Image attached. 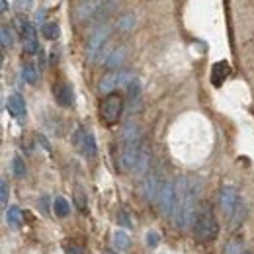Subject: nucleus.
Returning a JSON list of instances; mask_svg holds the SVG:
<instances>
[{
	"label": "nucleus",
	"mask_w": 254,
	"mask_h": 254,
	"mask_svg": "<svg viewBox=\"0 0 254 254\" xmlns=\"http://www.w3.org/2000/svg\"><path fill=\"white\" fill-rule=\"evenodd\" d=\"M176 186V207H174V217L176 225L180 229H188L195 225V188L188 178H178Z\"/></svg>",
	"instance_id": "f257e3e1"
},
{
	"label": "nucleus",
	"mask_w": 254,
	"mask_h": 254,
	"mask_svg": "<svg viewBox=\"0 0 254 254\" xmlns=\"http://www.w3.org/2000/svg\"><path fill=\"white\" fill-rule=\"evenodd\" d=\"M217 235H219V223H217V219L211 215L209 207H205L203 213L195 219V225H193V237H195L197 243L207 245V243L215 241Z\"/></svg>",
	"instance_id": "f03ea898"
},
{
	"label": "nucleus",
	"mask_w": 254,
	"mask_h": 254,
	"mask_svg": "<svg viewBox=\"0 0 254 254\" xmlns=\"http://www.w3.org/2000/svg\"><path fill=\"white\" fill-rule=\"evenodd\" d=\"M122 112H124V98L120 94H108L102 102V108H100V114H102V120L108 124V126H114L120 122L122 118Z\"/></svg>",
	"instance_id": "7ed1b4c3"
},
{
	"label": "nucleus",
	"mask_w": 254,
	"mask_h": 254,
	"mask_svg": "<svg viewBox=\"0 0 254 254\" xmlns=\"http://www.w3.org/2000/svg\"><path fill=\"white\" fill-rule=\"evenodd\" d=\"M141 151H143L141 141L124 143V147H122V151H120V157H118V170H122V172L135 170L137 160L141 157Z\"/></svg>",
	"instance_id": "20e7f679"
},
{
	"label": "nucleus",
	"mask_w": 254,
	"mask_h": 254,
	"mask_svg": "<svg viewBox=\"0 0 254 254\" xmlns=\"http://www.w3.org/2000/svg\"><path fill=\"white\" fill-rule=\"evenodd\" d=\"M239 203H241V197H239L237 188L231 186V184H225L221 188V191H219V205H221L223 215H225L227 219H231V217L235 215Z\"/></svg>",
	"instance_id": "39448f33"
},
{
	"label": "nucleus",
	"mask_w": 254,
	"mask_h": 254,
	"mask_svg": "<svg viewBox=\"0 0 254 254\" xmlns=\"http://www.w3.org/2000/svg\"><path fill=\"white\" fill-rule=\"evenodd\" d=\"M159 207L162 215H174L176 207V186L172 182H162V188L159 193Z\"/></svg>",
	"instance_id": "423d86ee"
},
{
	"label": "nucleus",
	"mask_w": 254,
	"mask_h": 254,
	"mask_svg": "<svg viewBox=\"0 0 254 254\" xmlns=\"http://www.w3.org/2000/svg\"><path fill=\"white\" fill-rule=\"evenodd\" d=\"M108 35H110V26H108V24L100 26V28L90 35L88 47H86V59H88V61H94L96 57H98V53L102 51V47H104Z\"/></svg>",
	"instance_id": "0eeeda50"
},
{
	"label": "nucleus",
	"mask_w": 254,
	"mask_h": 254,
	"mask_svg": "<svg viewBox=\"0 0 254 254\" xmlns=\"http://www.w3.org/2000/svg\"><path fill=\"white\" fill-rule=\"evenodd\" d=\"M160 188H162L160 178L155 174V172H151V174L145 178V182H143V195H145V199H147V201H155V199H159Z\"/></svg>",
	"instance_id": "6e6552de"
},
{
	"label": "nucleus",
	"mask_w": 254,
	"mask_h": 254,
	"mask_svg": "<svg viewBox=\"0 0 254 254\" xmlns=\"http://www.w3.org/2000/svg\"><path fill=\"white\" fill-rule=\"evenodd\" d=\"M229 72H231V66L227 61H219V63L213 64V68H211V82H213V86H223V82H225V78L229 76Z\"/></svg>",
	"instance_id": "1a4fd4ad"
},
{
	"label": "nucleus",
	"mask_w": 254,
	"mask_h": 254,
	"mask_svg": "<svg viewBox=\"0 0 254 254\" xmlns=\"http://www.w3.org/2000/svg\"><path fill=\"white\" fill-rule=\"evenodd\" d=\"M55 100H57V104L63 106V108L72 106V100H74L72 88H70L68 84H59V86H55Z\"/></svg>",
	"instance_id": "9d476101"
},
{
	"label": "nucleus",
	"mask_w": 254,
	"mask_h": 254,
	"mask_svg": "<svg viewBox=\"0 0 254 254\" xmlns=\"http://www.w3.org/2000/svg\"><path fill=\"white\" fill-rule=\"evenodd\" d=\"M120 86V72H110L100 80V92L102 94H114V88Z\"/></svg>",
	"instance_id": "9b49d317"
},
{
	"label": "nucleus",
	"mask_w": 254,
	"mask_h": 254,
	"mask_svg": "<svg viewBox=\"0 0 254 254\" xmlns=\"http://www.w3.org/2000/svg\"><path fill=\"white\" fill-rule=\"evenodd\" d=\"M8 112L14 118H22L26 114V102L20 94H12L8 98Z\"/></svg>",
	"instance_id": "f8f14e48"
},
{
	"label": "nucleus",
	"mask_w": 254,
	"mask_h": 254,
	"mask_svg": "<svg viewBox=\"0 0 254 254\" xmlns=\"http://www.w3.org/2000/svg\"><path fill=\"white\" fill-rule=\"evenodd\" d=\"M126 47H118L114 49V53H110V57L106 59V66L108 68H118L120 64L126 61Z\"/></svg>",
	"instance_id": "ddd939ff"
},
{
	"label": "nucleus",
	"mask_w": 254,
	"mask_h": 254,
	"mask_svg": "<svg viewBox=\"0 0 254 254\" xmlns=\"http://www.w3.org/2000/svg\"><path fill=\"white\" fill-rule=\"evenodd\" d=\"M114 247L118 249V251H127L129 249V245H131V241H129V237H127V233H124V231H116L114 233Z\"/></svg>",
	"instance_id": "4468645a"
},
{
	"label": "nucleus",
	"mask_w": 254,
	"mask_h": 254,
	"mask_svg": "<svg viewBox=\"0 0 254 254\" xmlns=\"http://www.w3.org/2000/svg\"><path fill=\"white\" fill-rule=\"evenodd\" d=\"M53 211H55V215H59V217H66V215L70 213V205H68V201H66L64 197H55V201H53Z\"/></svg>",
	"instance_id": "2eb2a0df"
},
{
	"label": "nucleus",
	"mask_w": 254,
	"mask_h": 254,
	"mask_svg": "<svg viewBox=\"0 0 254 254\" xmlns=\"http://www.w3.org/2000/svg\"><path fill=\"white\" fill-rule=\"evenodd\" d=\"M6 219L10 225H14V227H20L22 221H24V215H22V209L20 207H16V205H12L8 211H6Z\"/></svg>",
	"instance_id": "dca6fc26"
},
{
	"label": "nucleus",
	"mask_w": 254,
	"mask_h": 254,
	"mask_svg": "<svg viewBox=\"0 0 254 254\" xmlns=\"http://www.w3.org/2000/svg\"><path fill=\"white\" fill-rule=\"evenodd\" d=\"M82 153H84V157H88V159H92L96 155V139L90 131L86 133V139H84V145H82Z\"/></svg>",
	"instance_id": "f3484780"
},
{
	"label": "nucleus",
	"mask_w": 254,
	"mask_h": 254,
	"mask_svg": "<svg viewBox=\"0 0 254 254\" xmlns=\"http://www.w3.org/2000/svg\"><path fill=\"white\" fill-rule=\"evenodd\" d=\"M41 33H43L45 39H57L61 30H59V26H57L55 22H47V24L41 26Z\"/></svg>",
	"instance_id": "a211bd4d"
},
{
	"label": "nucleus",
	"mask_w": 254,
	"mask_h": 254,
	"mask_svg": "<svg viewBox=\"0 0 254 254\" xmlns=\"http://www.w3.org/2000/svg\"><path fill=\"white\" fill-rule=\"evenodd\" d=\"M127 96H129L131 108H135V102H139V96H141V86H139L137 80H133V82L127 86Z\"/></svg>",
	"instance_id": "6ab92c4d"
},
{
	"label": "nucleus",
	"mask_w": 254,
	"mask_h": 254,
	"mask_svg": "<svg viewBox=\"0 0 254 254\" xmlns=\"http://www.w3.org/2000/svg\"><path fill=\"white\" fill-rule=\"evenodd\" d=\"M22 78H24L28 84H35V82H37V68H35L33 64L28 63L22 68Z\"/></svg>",
	"instance_id": "aec40b11"
},
{
	"label": "nucleus",
	"mask_w": 254,
	"mask_h": 254,
	"mask_svg": "<svg viewBox=\"0 0 254 254\" xmlns=\"http://www.w3.org/2000/svg\"><path fill=\"white\" fill-rule=\"evenodd\" d=\"M12 172L18 178H24L26 176V162L20 159V157H14V160H12Z\"/></svg>",
	"instance_id": "412c9836"
},
{
	"label": "nucleus",
	"mask_w": 254,
	"mask_h": 254,
	"mask_svg": "<svg viewBox=\"0 0 254 254\" xmlns=\"http://www.w3.org/2000/svg\"><path fill=\"white\" fill-rule=\"evenodd\" d=\"M147 166H149V151L143 147L141 157H139V160H137V166H135V172H137V174H143V172L147 170Z\"/></svg>",
	"instance_id": "4be33fe9"
},
{
	"label": "nucleus",
	"mask_w": 254,
	"mask_h": 254,
	"mask_svg": "<svg viewBox=\"0 0 254 254\" xmlns=\"http://www.w3.org/2000/svg\"><path fill=\"white\" fill-rule=\"evenodd\" d=\"M86 129H82V127H78L76 131H74V135H72V145L78 149V151H82V145H84V139H86Z\"/></svg>",
	"instance_id": "5701e85b"
},
{
	"label": "nucleus",
	"mask_w": 254,
	"mask_h": 254,
	"mask_svg": "<svg viewBox=\"0 0 254 254\" xmlns=\"http://www.w3.org/2000/svg\"><path fill=\"white\" fill-rule=\"evenodd\" d=\"M0 35H2V47H4V49H6V47H10V45L14 43V33H12V30H10L8 26H2Z\"/></svg>",
	"instance_id": "b1692460"
},
{
	"label": "nucleus",
	"mask_w": 254,
	"mask_h": 254,
	"mask_svg": "<svg viewBox=\"0 0 254 254\" xmlns=\"http://www.w3.org/2000/svg\"><path fill=\"white\" fill-rule=\"evenodd\" d=\"M20 33H22V37H24V41H33L35 37H37V32H35V28H33L32 24L28 22L22 30H20Z\"/></svg>",
	"instance_id": "393cba45"
},
{
	"label": "nucleus",
	"mask_w": 254,
	"mask_h": 254,
	"mask_svg": "<svg viewBox=\"0 0 254 254\" xmlns=\"http://www.w3.org/2000/svg\"><path fill=\"white\" fill-rule=\"evenodd\" d=\"M133 24H135V16H133V14H126L124 18H120L118 28H120V30H129Z\"/></svg>",
	"instance_id": "a878e982"
},
{
	"label": "nucleus",
	"mask_w": 254,
	"mask_h": 254,
	"mask_svg": "<svg viewBox=\"0 0 254 254\" xmlns=\"http://www.w3.org/2000/svg\"><path fill=\"white\" fill-rule=\"evenodd\" d=\"M159 243H160L159 233H157V231H149V233H147V245H149V247H159Z\"/></svg>",
	"instance_id": "bb28decb"
},
{
	"label": "nucleus",
	"mask_w": 254,
	"mask_h": 254,
	"mask_svg": "<svg viewBox=\"0 0 254 254\" xmlns=\"http://www.w3.org/2000/svg\"><path fill=\"white\" fill-rule=\"evenodd\" d=\"M24 51H26V53H30V55L37 53V51H39L37 39H33V41H24Z\"/></svg>",
	"instance_id": "cd10ccee"
},
{
	"label": "nucleus",
	"mask_w": 254,
	"mask_h": 254,
	"mask_svg": "<svg viewBox=\"0 0 254 254\" xmlns=\"http://www.w3.org/2000/svg\"><path fill=\"white\" fill-rule=\"evenodd\" d=\"M0 201H2V205L8 203V184H6V180L0 182Z\"/></svg>",
	"instance_id": "c85d7f7f"
},
{
	"label": "nucleus",
	"mask_w": 254,
	"mask_h": 254,
	"mask_svg": "<svg viewBox=\"0 0 254 254\" xmlns=\"http://www.w3.org/2000/svg\"><path fill=\"white\" fill-rule=\"evenodd\" d=\"M64 254H84V251L80 247H76V245H66L64 247Z\"/></svg>",
	"instance_id": "c756f323"
},
{
	"label": "nucleus",
	"mask_w": 254,
	"mask_h": 254,
	"mask_svg": "<svg viewBox=\"0 0 254 254\" xmlns=\"http://www.w3.org/2000/svg\"><path fill=\"white\" fill-rule=\"evenodd\" d=\"M45 18V10H37V14H35V20L39 22V20H43Z\"/></svg>",
	"instance_id": "7c9ffc66"
},
{
	"label": "nucleus",
	"mask_w": 254,
	"mask_h": 254,
	"mask_svg": "<svg viewBox=\"0 0 254 254\" xmlns=\"http://www.w3.org/2000/svg\"><path fill=\"white\" fill-rule=\"evenodd\" d=\"M0 10L2 12H8V0H0Z\"/></svg>",
	"instance_id": "2f4dec72"
},
{
	"label": "nucleus",
	"mask_w": 254,
	"mask_h": 254,
	"mask_svg": "<svg viewBox=\"0 0 254 254\" xmlns=\"http://www.w3.org/2000/svg\"><path fill=\"white\" fill-rule=\"evenodd\" d=\"M118 219L124 223V225H129V221H127V217H126V213H120V215H118Z\"/></svg>",
	"instance_id": "473e14b6"
},
{
	"label": "nucleus",
	"mask_w": 254,
	"mask_h": 254,
	"mask_svg": "<svg viewBox=\"0 0 254 254\" xmlns=\"http://www.w3.org/2000/svg\"><path fill=\"white\" fill-rule=\"evenodd\" d=\"M102 254H116L114 251H110V249H106V251H102Z\"/></svg>",
	"instance_id": "72a5a7b5"
},
{
	"label": "nucleus",
	"mask_w": 254,
	"mask_h": 254,
	"mask_svg": "<svg viewBox=\"0 0 254 254\" xmlns=\"http://www.w3.org/2000/svg\"><path fill=\"white\" fill-rule=\"evenodd\" d=\"M94 2H102V4H104V2H106V0H94Z\"/></svg>",
	"instance_id": "f704fd0d"
},
{
	"label": "nucleus",
	"mask_w": 254,
	"mask_h": 254,
	"mask_svg": "<svg viewBox=\"0 0 254 254\" xmlns=\"http://www.w3.org/2000/svg\"><path fill=\"white\" fill-rule=\"evenodd\" d=\"M245 254H247V253H245Z\"/></svg>",
	"instance_id": "c9c22d12"
}]
</instances>
